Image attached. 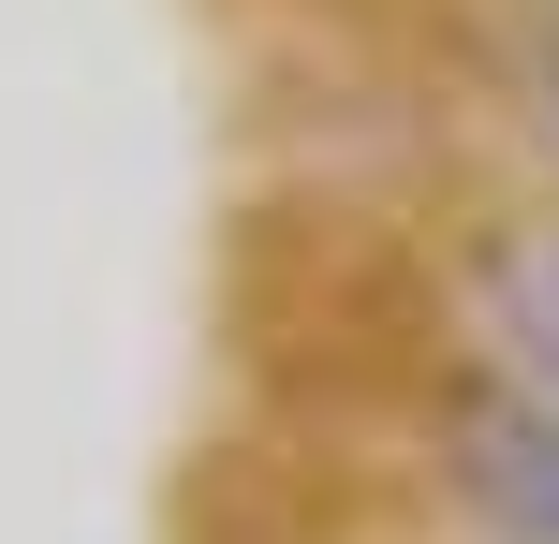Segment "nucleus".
Segmentation results:
<instances>
[{
    "label": "nucleus",
    "mask_w": 559,
    "mask_h": 544,
    "mask_svg": "<svg viewBox=\"0 0 559 544\" xmlns=\"http://www.w3.org/2000/svg\"><path fill=\"white\" fill-rule=\"evenodd\" d=\"M531 88H545V133H559V45H545V59H531Z\"/></svg>",
    "instance_id": "2"
},
{
    "label": "nucleus",
    "mask_w": 559,
    "mask_h": 544,
    "mask_svg": "<svg viewBox=\"0 0 559 544\" xmlns=\"http://www.w3.org/2000/svg\"><path fill=\"white\" fill-rule=\"evenodd\" d=\"M486 383L559 427V221H501L486 235Z\"/></svg>",
    "instance_id": "1"
}]
</instances>
